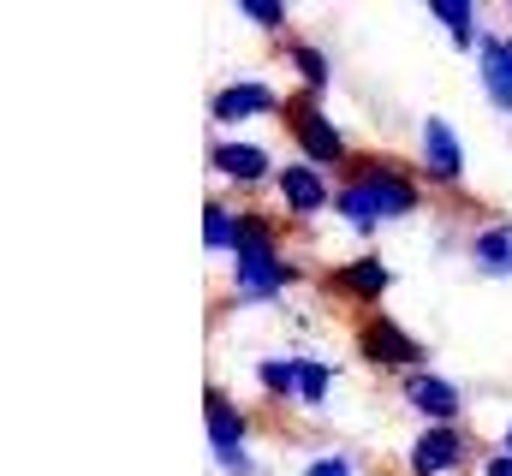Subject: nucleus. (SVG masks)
Instances as JSON below:
<instances>
[{"instance_id":"nucleus-14","label":"nucleus","mask_w":512,"mask_h":476,"mask_svg":"<svg viewBox=\"0 0 512 476\" xmlns=\"http://www.w3.org/2000/svg\"><path fill=\"white\" fill-rule=\"evenodd\" d=\"M465 262L483 274V280H512V221L501 215H489V221H477L471 233H465Z\"/></svg>"},{"instance_id":"nucleus-16","label":"nucleus","mask_w":512,"mask_h":476,"mask_svg":"<svg viewBox=\"0 0 512 476\" xmlns=\"http://www.w3.org/2000/svg\"><path fill=\"white\" fill-rule=\"evenodd\" d=\"M245 244V209L227 203V197H209L203 203V250L209 256H239Z\"/></svg>"},{"instance_id":"nucleus-23","label":"nucleus","mask_w":512,"mask_h":476,"mask_svg":"<svg viewBox=\"0 0 512 476\" xmlns=\"http://www.w3.org/2000/svg\"><path fill=\"white\" fill-rule=\"evenodd\" d=\"M477 476H512V453H507V447H489V453H483V465H477Z\"/></svg>"},{"instance_id":"nucleus-2","label":"nucleus","mask_w":512,"mask_h":476,"mask_svg":"<svg viewBox=\"0 0 512 476\" xmlns=\"http://www.w3.org/2000/svg\"><path fill=\"white\" fill-rule=\"evenodd\" d=\"M298 280H304V268L280 250L274 221L256 215V209H245V244H239V256H233V286H227V298H233L239 310H245V304H280Z\"/></svg>"},{"instance_id":"nucleus-1","label":"nucleus","mask_w":512,"mask_h":476,"mask_svg":"<svg viewBox=\"0 0 512 476\" xmlns=\"http://www.w3.org/2000/svg\"><path fill=\"white\" fill-rule=\"evenodd\" d=\"M423 203H429L423 179L399 155H352V167L334 191V215L352 238H376L387 221H411V215H423Z\"/></svg>"},{"instance_id":"nucleus-5","label":"nucleus","mask_w":512,"mask_h":476,"mask_svg":"<svg viewBox=\"0 0 512 476\" xmlns=\"http://www.w3.org/2000/svg\"><path fill=\"white\" fill-rule=\"evenodd\" d=\"M358 357L370 369H382V375H417V369H429V346L405 322L382 316V310L358 316Z\"/></svg>"},{"instance_id":"nucleus-3","label":"nucleus","mask_w":512,"mask_h":476,"mask_svg":"<svg viewBox=\"0 0 512 476\" xmlns=\"http://www.w3.org/2000/svg\"><path fill=\"white\" fill-rule=\"evenodd\" d=\"M483 465L465 423H423L405 447V476H465Z\"/></svg>"},{"instance_id":"nucleus-12","label":"nucleus","mask_w":512,"mask_h":476,"mask_svg":"<svg viewBox=\"0 0 512 476\" xmlns=\"http://www.w3.org/2000/svg\"><path fill=\"white\" fill-rule=\"evenodd\" d=\"M203 423H209V453H251L256 417L215 381L203 387Z\"/></svg>"},{"instance_id":"nucleus-15","label":"nucleus","mask_w":512,"mask_h":476,"mask_svg":"<svg viewBox=\"0 0 512 476\" xmlns=\"http://www.w3.org/2000/svg\"><path fill=\"white\" fill-rule=\"evenodd\" d=\"M280 54H286V66L298 72V90L322 102V96H328V84H334L328 48H322V42H310V36H286V48H280Z\"/></svg>"},{"instance_id":"nucleus-8","label":"nucleus","mask_w":512,"mask_h":476,"mask_svg":"<svg viewBox=\"0 0 512 476\" xmlns=\"http://www.w3.org/2000/svg\"><path fill=\"white\" fill-rule=\"evenodd\" d=\"M209 173L221 179V185H233V191H256V185H274V155H268V143H251V137H233V131H221L215 143H209Z\"/></svg>"},{"instance_id":"nucleus-21","label":"nucleus","mask_w":512,"mask_h":476,"mask_svg":"<svg viewBox=\"0 0 512 476\" xmlns=\"http://www.w3.org/2000/svg\"><path fill=\"white\" fill-rule=\"evenodd\" d=\"M298 476H358V459L352 453H316Z\"/></svg>"},{"instance_id":"nucleus-7","label":"nucleus","mask_w":512,"mask_h":476,"mask_svg":"<svg viewBox=\"0 0 512 476\" xmlns=\"http://www.w3.org/2000/svg\"><path fill=\"white\" fill-rule=\"evenodd\" d=\"M322 292H328L334 304H358V310L370 316L387 292H393V268H387L376 250H358V256H346V262H334V268L322 274Z\"/></svg>"},{"instance_id":"nucleus-10","label":"nucleus","mask_w":512,"mask_h":476,"mask_svg":"<svg viewBox=\"0 0 512 476\" xmlns=\"http://www.w3.org/2000/svg\"><path fill=\"white\" fill-rule=\"evenodd\" d=\"M292 102L280 96V84L268 78H233L209 96V125H245V119H274L286 114Z\"/></svg>"},{"instance_id":"nucleus-18","label":"nucleus","mask_w":512,"mask_h":476,"mask_svg":"<svg viewBox=\"0 0 512 476\" xmlns=\"http://www.w3.org/2000/svg\"><path fill=\"white\" fill-rule=\"evenodd\" d=\"M334 381H340V363H328V357H298V411H322L328 405V393H334Z\"/></svg>"},{"instance_id":"nucleus-22","label":"nucleus","mask_w":512,"mask_h":476,"mask_svg":"<svg viewBox=\"0 0 512 476\" xmlns=\"http://www.w3.org/2000/svg\"><path fill=\"white\" fill-rule=\"evenodd\" d=\"M221 476H256V453H209Z\"/></svg>"},{"instance_id":"nucleus-25","label":"nucleus","mask_w":512,"mask_h":476,"mask_svg":"<svg viewBox=\"0 0 512 476\" xmlns=\"http://www.w3.org/2000/svg\"><path fill=\"white\" fill-rule=\"evenodd\" d=\"M507 18H512V6H507Z\"/></svg>"},{"instance_id":"nucleus-19","label":"nucleus","mask_w":512,"mask_h":476,"mask_svg":"<svg viewBox=\"0 0 512 476\" xmlns=\"http://www.w3.org/2000/svg\"><path fill=\"white\" fill-rule=\"evenodd\" d=\"M256 393L274 405L298 399V357H256Z\"/></svg>"},{"instance_id":"nucleus-13","label":"nucleus","mask_w":512,"mask_h":476,"mask_svg":"<svg viewBox=\"0 0 512 476\" xmlns=\"http://www.w3.org/2000/svg\"><path fill=\"white\" fill-rule=\"evenodd\" d=\"M477 78H483L489 108L512 119V30H489V24H483V42H477Z\"/></svg>"},{"instance_id":"nucleus-17","label":"nucleus","mask_w":512,"mask_h":476,"mask_svg":"<svg viewBox=\"0 0 512 476\" xmlns=\"http://www.w3.org/2000/svg\"><path fill=\"white\" fill-rule=\"evenodd\" d=\"M429 18L453 36L459 54H477V42H483V18H477L471 0H429Z\"/></svg>"},{"instance_id":"nucleus-24","label":"nucleus","mask_w":512,"mask_h":476,"mask_svg":"<svg viewBox=\"0 0 512 476\" xmlns=\"http://www.w3.org/2000/svg\"><path fill=\"white\" fill-rule=\"evenodd\" d=\"M501 447H507V453H512V417H507V429H501Z\"/></svg>"},{"instance_id":"nucleus-9","label":"nucleus","mask_w":512,"mask_h":476,"mask_svg":"<svg viewBox=\"0 0 512 476\" xmlns=\"http://www.w3.org/2000/svg\"><path fill=\"white\" fill-rule=\"evenodd\" d=\"M334 179L322 173V167H310V161H286L280 173H274V203H280V215L286 221H316V215H328L334 209Z\"/></svg>"},{"instance_id":"nucleus-20","label":"nucleus","mask_w":512,"mask_h":476,"mask_svg":"<svg viewBox=\"0 0 512 476\" xmlns=\"http://www.w3.org/2000/svg\"><path fill=\"white\" fill-rule=\"evenodd\" d=\"M239 18L245 24H256L262 36H292V12H286V0H239Z\"/></svg>"},{"instance_id":"nucleus-11","label":"nucleus","mask_w":512,"mask_h":476,"mask_svg":"<svg viewBox=\"0 0 512 476\" xmlns=\"http://www.w3.org/2000/svg\"><path fill=\"white\" fill-rule=\"evenodd\" d=\"M399 405L417 411L423 423H459L465 417V387L441 369H417V375H399Z\"/></svg>"},{"instance_id":"nucleus-4","label":"nucleus","mask_w":512,"mask_h":476,"mask_svg":"<svg viewBox=\"0 0 512 476\" xmlns=\"http://www.w3.org/2000/svg\"><path fill=\"white\" fill-rule=\"evenodd\" d=\"M286 131H292V143H298V161H310V167H322V173H346L352 167V143H346V131L328 119V108L316 102V96H292V108H286Z\"/></svg>"},{"instance_id":"nucleus-6","label":"nucleus","mask_w":512,"mask_h":476,"mask_svg":"<svg viewBox=\"0 0 512 476\" xmlns=\"http://www.w3.org/2000/svg\"><path fill=\"white\" fill-rule=\"evenodd\" d=\"M417 179L435 191H459L465 185V137L447 114L417 119Z\"/></svg>"}]
</instances>
